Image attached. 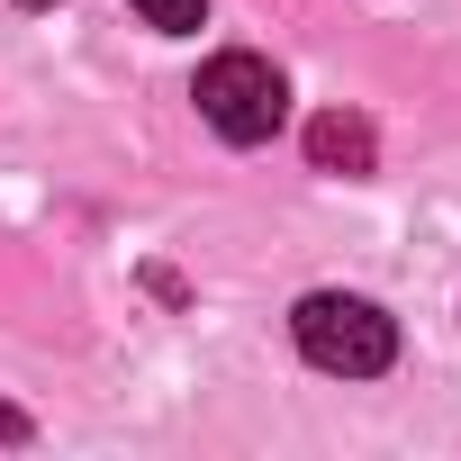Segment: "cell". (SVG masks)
<instances>
[{"mask_svg": "<svg viewBox=\"0 0 461 461\" xmlns=\"http://www.w3.org/2000/svg\"><path fill=\"white\" fill-rule=\"evenodd\" d=\"M290 335H299V353H308L317 371H335V380H380V371L398 362L389 308H371V299H353V290H308L299 317H290Z\"/></svg>", "mask_w": 461, "mask_h": 461, "instance_id": "1", "label": "cell"}, {"mask_svg": "<svg viewBox=\"0 0 461 461\" xmlns=\"http://www.w3.org/2000/svg\"><path fill=\"white\" fill-rule=\"evenodd\" d=\"M199 118L226 145H272L290 118V82L263 55H217V64H199Z\"/></svg>", "mask_w": 461, "mask_h": 461, "instance_id": "2", "label": "cell"}, {"mask_svg": "<svg viewBox=\"0 0 461 461\" xmlns=\"http://www.w3.org/2000/svg\"><path fill=\"white\" fill-rule=\"evenodd\" d=\"M308 163H317V172H344V181H362V172L380 163V136H371V118H353V109H326V118H308Z\"/></svg>", "mask_w": 461, "mask_h": 461, "instance_id": "3", "label": "cell"}, {"mask_svg": "<svg viewBox=\"0 0 461 461\" xmlns=\"http://www.w3.org/2000/svg\"><path fill=\"white\" fill-rule=\"evenodd\" d=\"M127 10H136L145 28H163V37H190V28L208 19V0H127Z\"/></svg>", "mask_w": 461, "mask_h": 461, "instance_id": "4", "label": "cell"}, {"mask_svg": "<svg viewBox=\"0 0 461 461\" xmlns=\"http://www.w3.org/2000/svg\"><path fill=\"white\" fill-rule=\"evenodd\" d=\"M19 10H55V0H19Z\"/></svg>", "mask_w": 461, "mask_h": 461, "instance_id": "5", "label": "cell"}]
</instances>
